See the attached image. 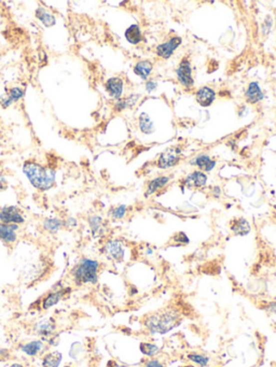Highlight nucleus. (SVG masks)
I'll return each mask as SVG.
<instances>
[{"mask_svg": "<svg viewBox=\"0 0 276 367\" xmlns=\"http://www.w3.org/2000/svg\"><path fill=\"white\" fill-rule=\"evenodd\" d=\"M180 323V316L175 310H165L148 316L144 320L145 328L151 334L163 335L171 332Z\"/></svg>", "mask_w": 276, "mask_h": 367, "instance_id": "obj_1", "label": "nucleus"}, {"mask_svg": "<svg viewBox=\"0 0 276 367\" xmlns=\"http://www.w3.org/2000/svg\"><path fill=\"white\" fill-rule=\"evenodd\" d=\"M23 172L27 177L32 186L46 191L55 183V172L52 168H45L35 162H27L23 166Z\"/></svg>", "mask_w": 276, "mask_h": 367, "instance_id": "obj_2", "label": "nucleus"}, {"mask_svg": "<svg viewBox=\"0 0 276 367\" xmlns=\"http://www.w3.org/2000/svg\"><path fill=\"white\" fill-rule=\"evenodd\" d=\"M99 264L95 260L83 259L72 269V277L75 282L81 284H95L98 280Z\"/></svg>", "mask_w": 276, "mask_h": 367, "instance_id": "obj_3", "label": "nucleus"}, {"mask_svg": "<svg viewBox=\"0 0 276 367\" xmlns=\"http://www.w3.org/2000/svg\"><path fill=\"white\" fill-rule=\"evenodd\" d=\"M181 150L180 148L172 147L168 148L164 152L161 153L158 160V167L161 169H166L177 165L180 161Z\"/></svg>", "mask_w": 276, "mask_h": 367, "instance_id": "obj_4", "label": "nucleus"}, {"mask_svg": "<svg viewBox=\"0 0 276 367\" xmlns=\"http://www.w3.org/2000/svg\"><path fill=\"white\" fill-rule=\"evenodd\" d=\"M176 74H177V79L179 81V83L181 85L185 86L186 88H190L193 86L194 80L192 77L191 64H190V60L187 57H184L183 60L180 62L177 70H176Z\"/></svg>", "mask_w": 276, "mask_h": 367, "instance_id": "obj_5", "label": "nucleus"}, {"mask_svg": "<svg viewBox=\"0 0 276 367\" xmlns=\"http://www.w3.org/2000/svg\"><path fill=\"white\" fill-rule=\"evenodd\" d=\"M0 221L2 224H22L24 223V216L18 208L14 206L3 207L0 210Z\"/></svg>", "mask_w": 276, "mask_h": 367, "instance_id": "obj_6", "label": "nucleus"}, {"mask_svg": "<svg viewBox=\"0 0 276 367\" xmlns=\"http://www.w3.org/2000/svg\"><path fill=\"white\" fill-rule=\"evenodd\" d=\"M181 42H183V39H181L180 37L178 36H175L173 38H171L168 41L162 43V44H159L157 46L156 49V52H157V55L162 57L163 59H168L170 58L174 52L176 51L178 47L180 46Z\"/></svg>", "mask_w": 276, "mask_h": 367, "instance_id": "obj_7", "label": "nucleus"}, {"mask_svg": "<svg viewBox=\"0 0 276 367\" xmlns=\"http://www.w3.org/2000/svg\"><path fill=\"white\" fill-rule=\"evenodd\" d=\"M105 252L107 256L114 262H122L125 256L123 244L118 240H110L106 243Z\"/></svg>", "mask_w": 276, "mask_h": 367, "instance_id": "obj_8", "label": "nucleus"}, {"mask_svg": "<svg viewBox=\"0 0 276 367\" xmlns=\"http://www.w3.org/2000/svg\"><path fill=\"white\" fill-rule=\"evenodd\" d=\"M195 99H197V103L201 107H210L216 99V93H215L213 88L208 86L200 87L195 93Z\"/></svg>", "mask_w": 276, "mask_h": 367, "instance_id": "obj_9", "label": "nucleus"}, {"mask_svg": "<svg viewBox=\"0 0 276 367\" xmlns=\"http://www.w3.org/2000/svg\"><path fill=\"white\" fill-rule=\"evenodd\" d=\"M207 183V176L200 171H195L188 175L185 179V185L189 188L204 187Z\"/></svg>", "mask_w": 276, "mask_h": 367, "instance_id": "obj_10", "label": "nucleus"}, {"mask_svg": "<svg viewBox=\"0 0 276 367\" xmlns=\"http://www.w3.org/2000/svg\"><path fill=\"white\" fill-rule=\"evenodd\" d=\"M123 87H124L123 80L118 77L110 78L106 82V91L108 92V94L112 98L117 99V100H119L121 96H122Z\"/></svg>", "mask_w": 276, "mask_h": 367, "instance_id": "obj_11", "label": "nucleus"}, {"mask_svg": "<svg viewBox=\"0 0 276 367\" xmlns=\"http://www.w3.org/2000/svg\"><path fill=\"white\" fill-rule=\"evenodd\" d=\"M16 224H0V240L5 243H13L17 239Z\"/></svg>", "mask_w": 276, "mask_h": 367, "instance_id": "obj_12", "label": "nucleus"}, {"mask_svg": "<svg viewBox=\"0 0 276 367\" xmlns=\"http://www.w3.org/2000/svg\"><path fill=\"white\" fill-rule=\"evenodd\" d=\"M246 101L249 104L255 105L265 98V94L260 88L258 82H251L245 92Z\"/></svg>", "mask_w": 276, "mask_h": 367, "instance_id": "obj_13", "label": "nucleus"}, {"mask_svg": "<svg viewBox=\"0 0 276 367\" xmlns=\"http://www.w3.org/2000/svg\"><path fill=\"white\" fill-rule=\"evenodd\" d=\"M230 228L237 236H246L251 233V224L244 219V217H239L230 222Z\"/></svg>", "mask_w": 276, "mask_h": 367, "instance_id": "obj_14", "label": "nucleus"}, {"mask_svg": "<svg viewBox=\"0 0 276 367\" xmlns=\"http://www.w3.org/2000/svg\"><path fill=\"white\" fill-rule=\"evenodd\" d=\"M191 164L201 169V172H212L216 166V161L206 154H201L191 161Z\"/></svg>", "mask_w": 276, "mask_h": 367, "instance_id": "obj_15", "label": "nucleus"}, {"mask_svg": "<svg viewBox=\"0 0 276 367\" xmlns=\"http://www.w3.org/2000/svg\"><path fill=\"white\" fill-rule=\"evenodd\" d=\"M170 180H171V178H170V177H167V176H161V177H157V178L152 179L149 183H148L145 196L149 197V196L153 195L154 193H157L159 189L163 188L167 184V183L170 182Z\"/></svg>", "mask_w": 276, "mask_h": 367, "instance_id": "obj_16", "label": "nucleus"}, {"mask_svg": "<svg viewBox=\"0 0 276 367\" xmlns=\"http://www.w3.org/2000/svg\"><path fill=\"white\" fill-rule=\"evenodd\" d=\"M152 69H153L152 63L150 62V60H147V59L140 60V62H138L133 68L134 73L143 80H147L148 78H149V76L152 72Z\"/></svg>", "mask_w": 276, "mask_h": 367, "instance_id": "obj_17", "label": "nucleus"}, {"mask_svg": "<svg viewBox=\"0 0 276 367\" xmlns=\"http://www.w3.org/2000/svg\"><path fill=\"white\" fill-rule=\"evenodd\" d=\"M66 292L67 290H58V291L52 292V293L48 294L42 301L41 307L43 309H50L52 307H54V306L57 305L58 302L62 300V297L66 294Z\"/></svg>", "mask_w": 276, "mask_h": 367, "instance_id": "obj_18", "label": "nucleus"}, {"mask_svg": "<svg viewBox=\"0 0 276 367\" xmlns=\"http://www.w3.org/2000/svg\"><path fill=\"white\" fill-rule=\"evenodd\" d=\"M24 96V92L18 87H13L9 91V93L4 95V96L0 97V104L3 108L9 107L13 101H17Z\"/></svg>", "mask_w": 276, "mask_h": 367, "instance_id": "obj_19", "label": "nucleus"}, {"mask_svg": "<svg viewBox=\"0 0 276 367\" xmlns=\"http://www.w3.org/2000/svg\"><path fill=\"white\" fill-rule=\"evenodd\" d=\"M125 39L127 42L131 44H138L139 42L143 41V35H141L140 27L136 24L131 25L124 32Z\"/></svg>", "mask_w": 276, "mask_h": 367, "instance_id": "obj_20", "label": "nucleus"}, {"mask_svg": "<svg viewBox=\"0 0 276 367\" xmlns=\"http://www.w3.org/2000/svg\"><path fill=\"white\" fill-rule=\"evenodd\" d=\"M89 224L94 237H99L104 235L105 223L102 217L98 215H92L89 217Z\"/></svg>", "mask_w": 276, "mask_h": 367, "instance_id": "obj_21", "label": "nucleus"}, {"mask_svg": "<svg viewBox=\"0 0 276 367\" xmlns=\"http://www.w3.org/2000/svg\"><path fill=\"white\" fill-rule=\"evenodd\" d=\"M138 125L140 132L145 135H151L154 132V125L150 117L146 112L140 113L138 119Z\"/></svg>", "mask_w": 276, "mask_h": 367, "instance_id": "obj_22", "label": "nucleus"}, {"mask_svg": "<svg viewBox=\"0 0 276 367\" xmlns=\"http://www.w3.org/2000/svg\"><path fill=\"white\" fill-rule=\"evenodd\" d=\"M36 17L40 19V22H41L45 27H51L53 25H55L56 23L55 16L43 8H38L36 10Z\"/></svg>", "mask_w": 276, "mask_h": 367, "instance_id": "obj_23", "label": "nucleus"}, {"mask_svg": "<svg viewBox=\"0 0 276 367\" xmlns=\"http://www.w3.org/2000/svg\"><path fill=\"white\" fill-rule=\"evenodd\" d=\"M43 343L40 341H33L30 343H27L26 345L22 346V351L29 357H35L38 353L43 349Z\"/></svg>", "mask_w": 276, "mask_h": 367, "instance_id": "obj_24", "label": "nucleus"}, {"mask_svg": "<svg viewBox=\"0 0 276 367\" xmlns=\"http://www.w3.org/2000/svg\"><path fill=\"white\" fill-rule=\"evenodd\" d=\"M55 330V324L53 320L49 319V320H42L39 323L36 324V331L42 336H49L51 335Z\"/></svg>", "mask_w": 276, "mask_h": 367, "instance_id": "obj_25", "label": "nucleus"}, {"mask_svg": "<svg viewBox=\"0 0 276 367\" xmlns=\"http://www.w3.org/2000/svg\"><path fill=\"white\" fill-rule=\"evenodd\" d=\"M138 98H139V95L135 94V95H131V96L126 97L124 99H119L117 101L116 106H114V109H116L117 111H122L124 110V109L132 108L133 106L136 105Z\"/></svg>", "mask_w": 276, "mask_h": 367, "instance_id": "obj_26", "label": "nucleus"}, {"mask_svg": "<svg viewBox=\"0 0 276 367\" xmlns=\"http://www.w3.org/2000/svg\"><path fill=\"white\" fill-rule=\"evenodd\" d=\"M187 358L190 362L197 364L200 367H207L208 364H210L211 362L210 357H207L206 355H202V353H197V352L189 353V355L187 356Z\"/></svg>", "mask_w": 276, "mask_h": 367, "instance_id": "obj_27", "label": "nucleus"}, {"mask_svg": "<svg viewBox=\"0 0 276 367\" xmlns=\"http://www.w3.org/2000/svg\"><path fill=\"white\" fill-rule=\"evenodd\" d=\"M60 361H62V355L59 352L55 351L49 353L43 358L42 361V366L43 367H58L60 364Z\"/></svg>", "mask_w": 276, "mask_h": 367, "instance_id": "obj_28", "label": "nucleus"}, {"mask_svg": "<svg viewBox=\"0 0 276 367\" xmlns=\"http://www.w3.org/2000/svg\"><path fill=\"white\" fill-rule=\"evenodd\" d=\"M139 349H140V352L148 358H154L160 353L159 347L151 343H141L139 346Z\"/></svg>", "mask_w": 276, "mask_h": 367, "instance_id": "obj_29", "label": "nucleus"}, {"mask_svg": "<svg viewBox=\"0 0 276 367\" xmlns=\"http://www.w3.org/2000/svg\"><path fill=\"white\" fill-rule=\"evenodd\" d=\"M62 225H64V222L60 221L59 219H56V217H50V219H46L43 222L44 229L48 230L51 234L57 233Z\"/></svg>", "mask_w": 276, "mask_h": 367, "instance_id": "obj_30", "label": "nucleus"}, {"mask_svg": "<svg viewBox=\"0 0 276 367\" xmlns=\"http://www.w3.org/2000/svg\"><path fill=\"white\" fill-rule=\"evenodd\" d=\"M126 210H127V207L125 205L117 206V207H114L110 210V215H111L112 219H114V220L123 219L125 213H126Z\"/></svg>", "mask_w": 276, "mask_h": 367, "instance_id": "obj_31", "label": "nucleus"}, {"mask_svg": "<svg viewBox=\"0 0 276 367\" xmlns=\"http://www.w3.org/2000/svg\"><path fill=\"white\" fill-rule=\"evenodd\" d=\"M173 239H174V241H175V242L180 243V244H187V243H189V238H188V236H187L185 233H183V232L177 233L176 235L174 236Z\"/></svg>", "mask_w": 276, "mask_h": 367, "instance_id": "obj_32", "label": "nucleus"}, {"mask_svg": "<svg viewBox=\"0 0 276 367\" xmlns=\"http://www.w3.org/2000/svg\"><path fill=\"white\" fill-rule=\"evenodd\" d=\"M144 367H165V365L161 362L160 360L150 358L149 360H147V361L145 362Z\"/></svg>", "mask_w": 276, "mask_h": 367, "instance_id": "obj_33", "label": "nucleus"}, {"mask_svg": "<svg viewBox=\"0 0 276 367\" xmlns=\"http://www.w3.org/2000/svg\"><path fill=\"white\" fill-rule=\"evenodd\" d=\"M272 25H273V19L270 16H268L266 18L264 25H262V32H264L265 35H267V33L270 32V30L272 28Z\"/></svg>", "mask_w": 276, "mask_h": 367, "instance_id": "obj_34", "label": "nucleus"}, {"mask_svg": "<svg viewBox=\"0 0 276 367\" xmlns=\"http://www.w3.org/2000/svg\"><path fill=\"white\" fill-rule=\"evenodd\" d=\"M157 87H158V84H157V82H154V81H149V82L146 83V90H147V92H149V93L156 91Z\"/></svg>", "mask_w": 276, "mask_h": 367, "instance_id": "obj_35", "label": "nucleus"}, {"mask_svg": "<svg viewBox=\"0 0 276 367\" xmlns=\"http://www.w3.org/2000/svg\"><path fill=\"white\" fill-rule=\"evenodd\" d=\"M64 225L67 226V227H69V226H72L73 227V226L77 225V221L75 219H73V217H69L68 220L64 222Z\"/></svg>", "mask_w": 276, "mask_h": 367, "instance_id": "obj_36", "label": "nucleus"}, {"mask_svg": "<svg viewBox=\"0 0 276 367\" xmlns=\"http://www.w3.org/2000/svg\"><path fill=\"white\" fill-rule=\"evenodd\" d=\"M212 194L215 196V197H219L220 194H221V189L219 186H214L212 188Z\"/></svg>", "mask_w": 276, "mask_h": 367, "instance_id": "obj_37", "label": "nucleus"}, {"mask_svg": "<svg viewBox=\"0 0 276 367\" xmlns=\"http://www.w3.org/2000/svg\"><path fill=\"white\" fill-rule=\"evenodd\" d=\"M1 183H2V184H5V180L2 178V177H0V189H4L2 186H1ZM6 185V184H5Z\"/></svg>", "mask_w": 276, "mask_h": 367, "instance_id": "obj_38", "label": "nucleus"}, {"mask_svg": "<svg viewBox=\"0 0 276 367\" xmlns=\"http://www.w3.org/2000/svg\"><path fill=\"white\" fill-rule=\"evenodd\" d=\"M10 367H24V366L21 365V364H18V363H14V364H12Z\"/></svg>", "mask_w": 276, "mask_h": 367, "instance_id": "obj_39", "label": "nucleus"}, {"mask_svg": "<svg viewBox=\"0 0 276 367\" xmlns=\"http://www.w3.org/2000/svg\"><path fill=\"white\" fill-rule=\"evenodd\" d=\"M111 367H131V366H125V365H119V364H113Z\"/></svg>", "mask_w": 276, "mask_h": 367, "instance_id": "obj_40", "label": "nucleus"}, {"mask_svg": "<svg viewBox=\"0 0 276 367\" xmlns=\"http://www.w3.org/2000/svg\"><path fill=\"white\" fill-rule=\"evenodd\" d=\"M65 367H70V366H65Z\"/></svg>", "mask_w": 276, "mask_h": 367, "instance_id": "obj_41", "label": "nucleus"}]
</instances>
